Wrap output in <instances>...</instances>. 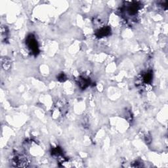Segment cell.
Masks as SVG:
<instances>
[{
    "label": "cell",
    "instance_id": "6da1fadb",
    "mask_svg": "<svg viewBox=\"0 0 168 168\" xmlns=\"http://www.w3.org/2000/svg\"><path fill=\"white\" fill-rule=\"evenodd\" d=\"M11 164L14 167H26L29 166L30 161L26 156L16 153L11 158Z\"/></svg>",
    "mask_w": 168,
    "mask_h": 168
},
{
    "label": "cell",
    "instance_id": "7a4b0ae2",
    "mask_svg": "<svg viewBox=\"0 0 168 168\" xmlns=\"http://www.w3.org/2000/svg\"><path fill=\"white\" fill-rule=\"evenodd\" d=\"M26 45L30 52L34 55H38L39 50V44L35 36L33 34H30L27 36L26 39Z\"/></svg>",
    "mask_w": 168,
    "mask_h": 168
},
{
    "label": "cell",
    "instance_id": "3957f363",
    "mask_svg": "<svg viewBox=\"0 0 168 168\" xmlns=\"http://www.w3.org/2000/svg\"><path fill=\"white\" fill-rule=\"evenodd\" d=\"M110 33H111V28L108 26H104L97 30L96 36L98 38H104V37L109 36Z\"/></svg>",
    "mask_w": 168,
    "mask_h": 168
},
{
    "label": "cell",
    "instance_id": "277c9868",
    "mask_svg": "<svg viewBox=\"0 0 168 168\" xmlns=\"http://www.w3.org/2000/svg\"><path fill=\"white\" fill-rule=\"evenodd\" d=\"M78 85L82 89H85L90 85V79L84 76H81L78 79Z\"/></svg>",
    "mask_w": 168,
    "mask_h": 168
},
{
    "label": "cell",
    "instance_id": "5b68a950",
    "mask_svg": "<svg viewBox=\"0 0 168 168\" xmlns=\"http://www.w3.org/2000/svg\"><path fill=\"white\" fill-rule=\"evenodd\" d=\"M11 60L9 57H3L2 59V66L5 71H8L11 68Z\"/></svg>",
    "mask_w": 168,
    "mask_h": 168
},
{
    "label": "cell",
    "instance_id": "8992f818",
    "mask_svg": "<svg viewBox=\"0 0 168 168\" xmlns=\"http://www.w3.org/2000/svg\"><path fill=\"white\" fill-rule=\"evenodd\" d=\"M152 78H153V74H152V71L151 70H148L144 74H143L142 78V82L146 84L151 83Z\"/></svg>",
    "mask_w": 168,
    "mask_h": 168
},
{
    "label": "cell",
    "instance_id": "52a82bcc",
    "mask_svg": "<svg viewBox=\"0 0 168 168\" xmlns=\"http://www.w3.org/2000/svg\"><path fill=\"white\" fill-rule=\"evenodd\" d=\"M1 36L2 39L3 41H7L9 38V29L6 26L1 27Z\"/></svg>",
    "mask_w": 168,
    "mask_h": 168
},
{
    "label": "cell",
    "instance_id": "ba28073f",
    "mask_svg": "<svg viewBox=\"0 0 168 168\" xmlns=\"http://www.w3.org/2000/svg\"><path fill=\"white\" fill-rule=\"evenodd\" d=\"M57 79L59 81H60V82H65V81L66 80V75L64 73H61L58 76Z\"/></svg>",
    "mask_w": 168,
    "mask_h": 168
}]
</instances>
